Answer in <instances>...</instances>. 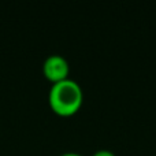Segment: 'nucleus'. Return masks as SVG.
Here are the masks:
<instances>
[{"mask_svg": "<svg viewBox=\"0 0 156 156\" xmlns=\"http://www.w3.org/2000/svg\"><path fill=\"white\" fill-rule=\"evenodd\" d=\"M49 105L59 115H71L82 103V89L74 80L66 78L55 82L49 90Z\"/></svg>", "mask_w": 156, "mask_h": 156, "instance_id": "obj_1", "label": "nucleus"}, {"mask_svg": "<svg viewBox=\"0 0 156 156\" xmlns=\"http://www.w3.org/2000/svg\"><path fill=\"white\" fill-rule=\"evenodd\" d=\"M43 71L48 80L59 82L69 78V62L62 55H49L43 65Z\"/></svg>", "mask_w": 156, "mask_h": 156, "instance_id": "obj_2", "label": "nucleus"}, {"mask_svg": "<svg viewBox=\"0 0 156 156\" xmlns=\"http://www.w3.org/2000/svg\"><path fill=\"white\" fill-rule=\"evenodd\" d=\"M92 156H115V155H114L111 151H107V149H100V151L94 152Z\"/></svg>", "mask_w": 156, "mask_h": 156, "instance_id": "obj_3", "label": "nucleus"}, {"mask_svg": "<svg viewBox=\"0 0 156 156\" xmlns=\"http://www.w3.org/2000/svg\"><path fill=\"white\" fill-rule=\"evenodd\" d=\"M60 156H82V155L76 154V152H66V154H62Z\"/></svg>", "mask_w": 156, "mask_h": 156, "instance_id": "obj_4", "label": "nucleus"}]
</instances>
